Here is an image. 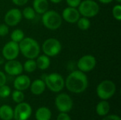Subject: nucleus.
<instances>
[{"instance_id": "nucleus-1", "label": "nucleus", "mask_w": 121, "mask_h": 120, "mask_svg": "<svg viewBox=\"0 0 121 120\" xmlns=\"http://www.w3.org/2000/svg\"><path fill=\"white\" fill-rule=\"evenodd\" d=\"M88 78L85 73L75 70L71 72L67 77L65 85L68 91L74 93H81L88 87Z\"/></svg>"}, {"instance_id": "nucleus-2", "label": "nucleus", "mask_w": 121, "mask_h": 120, "mask_svg": "<svg viewBox=\"0 0 121 120\" xmlns=\"http://www.w3.org/2000/svg\"><path fill=\"white\" fill-rule=\"evenodd\" d=\"M20 52L27 59H35L40 52V47L38 42L32 37H24L18 43Z\"/></svg>"}, {"instance_id": "nucleus-3", "label": "nucleus", "mask_w": 121, "mask_h": 120, "mask_svg": "<svg viewBox=\"0 0 121 120\" xmlns=\"http://www.w3.org/2000/svg\"><path fill=\"white\" fill-rule=\"evenodd\" d=\"M42 15V23L46 28L50 30H55L61 26L62 18L56 11L48 10Z\"/></svg>"}, {"instance_id": "nucleus-4", "label": "nucleus", "mask_w": 121, "mask_h": 120, "mask_svg": "<svg viewBox=\"0 0 121 120\" xmlns=\"http://www.w3.org/2000/svg\"><path fill=\"white\" fill-rule=\"evenodd\" d=\"M45 81L46 86L52 92L58 93L65 87V80L58 73H52L48 75H44L41 79Z\"/></svg>"}, {"instance_id": "nucleus-5", "label": "nucleus", "mask_w": 121, "mask_h": 120, "mask_svg": "<svg viewBox=\"0 0 121 120\" xmlns=\"http://www.w3.org/2000/svg\"><path fill=\"white\" fill-rule=\"evenodd\" d=\"M78 11L81 16L89 18L96 16L100 11V7L94 0H84L79 5Z\"/></svg>"}, {"instance_id": "nucleus-6", "label": "nucleus", "mask_w": 121, "mask_h": 120, "mask_svg": "<svg viewBox=\"0 0 121 120\" xmlns=\"http://www.w3.org/2000/svg\"><path fill=\"white\" fill-rule=\"evenodd\" d=\"M116 91V84L110 80H104L101 81L96 88L97 95L102 100H108L111 98Z\"/></svg>"}, {"instance_id": "nucleus-7", "label": "nucleus", "mask_w": 121, "mask_h": 120, "mask_svg": "<svg viewBox=\"0 0 121 120\" xmlns=\"http://www.w3.org/2000/svg\"><path fill=\"white\" fill-rule=\"evenodd\" d=\"M62 45L60 42L54 37H50L45 40L42 45V50L44 54L49 57H55L61 52Z\"/></svg>"}, {"instance_id": "nucleus-8", "label": "nucleus", "mask_w": 121, "mask_h": 120, "mask_svg": "<svg viewBox=\"0 0 121 120\" xmlns=\"http://www.w3.org/2000/svg\"><path fill=\"white\" fill-rule=\"evenodd\" d=\"M96 65V59L91 54H86L79 58L77 66L79 71L85 73L92 71Z\"/></svg>"}, {"instance_id": "nucleus-9", "label": "nucleus", "mask_w": 121, "mask_h": 120, "mask_svg": "<svg viewBox=\"0 0 121 120\" xmlns=\"http://www.w3.org/2000/svg\"><path fill=\"white\" fill-rule=\"evenodd\" d=\"M55 105L61 112H68L73 107V101L66 93H60L55 98Z\"/></svg>"}, {"instance_id": "nucleus-10", "label": "nucleus", "mask_w": 121, "mask_h": 120, "mask_svg": "<svg viewBox=\"0 0 121 120\" xmlns=\"http://www.w3.org/2000/svg\"><path fill=\"white\" fill-rule=\"evenodd\" d=\"M19 52L18 43L11 40L6 42L2 48V56L7 61L16 59L18 57Z\"/></svg>"}, {"instance_id": "nucleus-11", "label": "nucleus", "mask_w": 121, "mask_h": 120, "mask_svg": "<svg viewBox=\"0 0 121 120\" xmlns=\"http://www.w3.org/2000/svg\"><path fill=\"white\" fill-rule=\"evenodd\" d=\"M32 108L27 103H20L13 111V118L16 120H27L31 115Z\"/></svg>"}, {"instance_id": "nucleus-12", "label": "nucleus", "mask_w": 121, "mask_h": 120, "mask_svg": "<svg viewBox=\"0 0 121 120\" xmlns=\"http://www.w3.org/2000/svg\"><path fill=\"white\" fill-rule=\"evenodd\" d=\"M22 13L21 10L16 8L9 10L4 16V23L8 26L17 25L22 19Z\"/></svg>"}, {"instance_id": "nucleus-13", "label": "nucleus", "mask_w": 121, "mask_h": 120, "mask_svg": "<svg viewBox=\"0 0 121 120\" xmlns=\"http://www.w3.org/2000/svg\"><path fill=\"white\" fill-rule=\"evenodd\" d=\"M4 70L10 76H18L22 74L23 69V64L16 59L8 60L4 63Z\"/></svg>"}, {"instance_id": "nucleus-14", "label": "nucleus", "mask_w": 121, "mask_h": 120, "mask_svg": "<svg viewBox=\"0 0 121 120\" xmlns=\"http://www.w3.org/2000/svg\"><path fill=\"white\" fill-rule=\"evenodd\" d=\"M62 18L66 22L69 23H76L81 15L77 8L68 6L65 8L62 13Z\"/></svg>"}, {"instance_id": "nucleus-15", "label": "nucleus", "mask_w": 121, "mask_h": 120, "mask_svg": "<svg viewBox=\"0 0 121 120\" xmlns=\"http://www.w3.org/2000/svg\"><path fill=\"white\" fill-rule=\"evenodd\" d=\"M30 79L26 75L20 74L17 76L13 81V86L16 90L18 91H25L30 87Z\"/></svg>"}, {"instance_id": "nucleus-16", "label": "nucleus", "mask_w": 121, "mask_h": 120, "mask_svg": "<svg viewBox=\"0 0 121 120\" xmlns=\"http://www.w3.org/2000/svg\"><path fill=\"white\" fill-rule=\"evenodd\" d=\"M30 91L33 94L39 95L45 91L46 85L43 79H36L30 83Z\"/></svg>"}, {"instance_id": "nucleus-17", "label": "nucleus", "mask_w": 121, "mask_h": 120, "mask_svg": "<svg viewBox=\"0 0 121 120\" xmlns=\"http://www.w3.org/2000/svg\"><path fill=\"white\" fill-rule=\"evenodd\" d=\"M33 8L36 13L43 14L49 8V3L48 0H33Z\"/></svg>"}, {"instance_id": "nucleus-18", "label": "nucleus", "mask_w": 121, "mask_h": 120, "mask_svg": "<svg viewBox=\"0 0 121 120\" xmlns=\"http://www.w3.org/2000/svg\"><path fill=\"white\" fill-rule=\"evenodd\" d=\"M35 59H36L35 62H36L37 68L40 70H45L50 65V57L45 54L38 55Z\"/></svg>"}, {"instance_id": "nucleus-19", "label": "nucleus", "mask_w": 121, "mask_h": 120, "mask_svg": "<svg viewBox=\"0 0 121 120\" xmlns=\"http://www.w3.org/2000/svg\"><path fill=\"white\" fill-rule=\"evenodd\" d=\"M0 118L2 120H11L13 118V109L7 105H4L0 107Z\"/></svg>"}, {"instance_id": "nucleus-20", "label": "nucleus", "mask_w": 121, "mask_h": 120, "mask_svg": "<svg viewBox=\"0 0 121 120\" xmlns=\"http://www.w3.org/2000/svg\"><path fill=\"white\" fill-rule=\"evenodd\" d=\"M52 116L51 111L45 107H42L38 109L35 112L36 120H50Z\"/></svg>"}, {"instance_id": "nucleus-21", "label": "nucleus", "mask_w": 121, "mask_h": 120, "mask_svg": "<svg viewBox=\"0 0 121 120\" xmlns=\"http://www.w3.org/2000/svg\"><path fill=\"white\" fill-rule=\"evenodd\" d=\"M96 113L99 116H105L110 111V105L108 102L106 100H104L98 103L96 108Z\"/></svg>"}, {"instance_id": "nucleus-22", "label": "nucleus", "mask_w": 121, "mask_h": 120, "mask_svg": "<svg viewBox=\"0 0 121 120\" xmlns=\"http://www.w3.org/2000/svg\"><path fill=\"white\" fill-rule=\"evenodd\" d=\"M23 69L27 73H32L35 71L37 69V65L35 59H28L23 65Z\"/></svg>"}, {"instance_id": "nucleus-23", "label": "nucleus", "mask_w": 121, "mask_h": 120, "mask_svg": "<svg viewBox=\"0 0 121 120\" xmlns=\"http://www.w3.org/2000/svg\"><path fill=\"white\" fill-rule=\"evenodd\" d=\"M77 27L81 30H87L90 28L91 22L88 18L82 16L78 19V21H77Z\"/></svg>"}, {"instance_id": "nucleus-24", "label": "nucleus", "mask_w": 121, "mask_h": 120, "mask_svg": "<svg viewBox=\"0 0 121 120\" xmlns=\"http://www.w3.org/2000/svg\"><path fill=\"white\" fill-rule=\"evenodd\" d=\"M25 37L24 32L21 29L14 30L11 34V40L16 43H19Z\"/></svg>"}, {"instance_id": "nucleus-25", "label": "nucleus", "mask_w": 121, "mask_h": 120, "mask_svg": "<svg viewBox=\"0 0 121 120\" xmlns=\"http://www.w3.org/2000/svg\"><path fill=\"white\" fill-rule=\"evenodd\" d=\"M21 13H22V16L27 20H33L35 18V15H36L35 10L33 9V7L30 6L25 7L23 11H21Z\"/></svg>"}, {"instance_id": "nucleus-26", "label": "nucleus", "mask_w": 121, "mask_h": 120, "mask_svg": "<svg viewBox=\"0 0 121 120\" xmlns=\"http://www.w3.org/2000/svg\"><path fill=\"white\" fill-rule=\"evenodd\" d=\"M11 95H12L13 100L16 103H22L25 98V95H24L23 93L21 91H18V90H15L12 93Z\"/></svg>"}, {"instance_id": "nucleus-27", "label": "nucleus", "mask_w": 121, "mask_h": 120, "mask_svg": "<svg viewBox=\"0 0 121 120\" xmlns=\"http://www.w3.org/2000/svg\"><path fill=\"white\" fill-rule=\"evenodd\" d=\"M112 13L113 18L116 20L118 21H121V5L120 4H116L113 6L112 9Z\"/></svg>"}, {"instance_id": "nucleus-28", "label": "nucleus", "mask_w": 121, "mask_h": 120, "mask_svg": "<svg viewBox=\"0 0 121 120\" xmlns=\"http://www.w3.org/2000/svg\"><path fill=\"white\" fill-rule=\"evenodd\" d=\"M10 94H11V89L8 86L5 84L0 86V98H7L8 96H9Z\"/></svg>"}, {"instance_id": "nucleus-29", "label": "nucleus", "mask_w": 121, "mask_h": 120, "mask_svg": "<svg viewBox=\"0 0 121 120\" xmlns=\"http://www.w3.org/2000/svg\"><path fill=\"white\" fill-rule=\"evenodd\" d=\"M9 31V26L6 23H2L0 24V36L1 37H4L6 36Z\"/></svg>"}, {"instance_id": "nucleus-30", "label": "nucleus", "mask_w": 121, "mask_h": 120, "mask_svg": "<svg viewBox=\"0 0 121 120\" xmlns=\"http://www.w3.org/2000/svg\"><path fill=\"white\" fill-rule=\"evenodd\" d=\"M66 1L69 6L77 8L79 6V5L80 4L82 0H66Z\"/></svg>"}, {"instance_id": "nucleus-31", "label": "nucleus", "mask_w": 121, "mask_h": 120, "mask_svg": "<svg viewBox=\"0 0 121 120\" xmlns=\"http://www.w3.org/2000/svg\"><path fill=\"white\" fill-rule=\"evenodd\" d=\"M57 120H71V118L67 114V112H61L58 115Z\"/></svg>"}, {"instance_id": "nucleus-32", "label": "nucleus", "mask_w": 121, "mask_h": 120, "mask_svg": "<svg viewBox=\"0 0 121 120\" xmlns=\"http://www.w3.org/2000/svg\"><path fill=\"white\" fill-rule=\"evenodd\" d=\"M6 82V76L4 72L0 71V86L5 85Z\"/></svg>"}, {"instance_id": "nucleus-33", "label": "nucleus", "mask_w": 121, "mask_h": 120, "mask_svg": "<svg viewBox=\"0 0 121 120\" xmlns=\"http://www.w3.org/2000/svg\"><path fill=\"white\" fill-rule=\"evenodd\" d=\"M12 2L16 6H24L28 1V0H11Z\"/></svg>"}, {"instance_id": "nucleus-34", "label": "nucleus", "mask_w": 121, "mask_h": 120, "mask_svg": "<svg viewBox=\"0 0 121 120\" xmlns=\"http://www.w3.org/2000/svg\"><path fill=\"white\" fill-rule=\"evenodd\" d=\"M103 120H121V117L118 115H108V116H106L105 117Z\"/></svg>"}, {"instance_id": "nucleus-35", "label": "nucleus", "mask_w": 121, "mask_h": 120, "mask_svg": "<svg viewBox=\"0 0 121 120\" xmlns=\"http://www.w3.org/2000/svg\"><path fill=\"white\" fill-rule=\"evenodd\" d=\"M113 0H99V1H100L102 4H110L113 1Z\"/></svg>"}, {"instance_id": "nucleus-36", "label": "nucleus", "mask_w": 121, "mask_h": 120, "mask_svg": "<svg viewBox=\"0 0 121 120\" xmlns=\"http://www.w3.org/2000/svg\"><path fill=\"white\" fill-rule=\"evenodd\" d=\"M4 59H4V57H2L0 56V65H2V64H4L5 63Z\"/></svg>"}, {"instance_id": "nucleus-37", "label": "nucleus", "mask_w": 121, "mask_h": 120, "mask_svg": "<svg viewBox=\"0 0 121 120\" xmlns=\"http://www.w3.org/2000/svg\"><path fill=\"white\" fill-rule=\"evenodd\" d=\"M50 1L51 2L54 3V4H59V3L62 2V0H50Z\"/></svg>"}, {"instance_id": "nucleus-38", "label": "nucleus", "mask_w": 121, "mask_h": 120, "mask_svg": "<svg viewBox=\"0 0 121 120\" xmlns=\"http://www.w3.org/2000/svg\"><path fill=\"white\" fill-rule=\"evenodd\" d=\"M116 1L118 4H121V0H116Z\"/></svg>"}, {"instance_id": "nucleus-39", "label": "nucleus", "mask_w": 121, "mask_h": 120, "mask_svg": "<svg viewBox=\"0 0 121 120\" xmlns=\"http://www.w3.org/2000/svg\"></svg>"}]
</instances>
